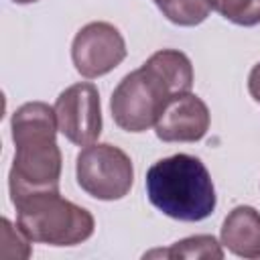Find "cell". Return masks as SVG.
<instances>
[{
  "mask_svg": "<svg viewBox=\"0 0 260 260\" xmlns=\"http://www.w3.org/2000/svg\"><path fill=\"white\" fill-rule=\"evenodd\" d=\"M191 87V59L183 51L160 49L120 79L110 98L112 118L126 132H146L156 124L165 104Z\"/></svg>",
  "mask_w": 260,
  "mask_h": 260,
  "instance_id": "cell-1",
  "label": "cell"
},
{
  "mask_svg": "<svg viewBox=\"0 0 260 260\" xmlns=\"http://www.w3.org/2000/svg\"><path fill=\"white\" fill-rule=\"evenodd\" d=\"M14 158L8 173L12 205L28 195L59 191L63 169L57 144V114L45 102H26L14 110L10 120Z\"/></svg>",
  "mask_w": 260,
  "mask_h": 260,
  "instance_id": "cell-2",
  "label": "cell"
},
{
  "mask_svg": "<svg viewBox=\"0 0 260 260\" xmlns=\"http://www.w3.org/2000/svg\"><path fill=\"white\" fill-rule=\"evenodd\" d=\"M144 187L148 201L179 221H201L213 213L217 203L207 167L185 152L156 160L146 171Z\"/></svg>",
  "mask_w": 260,
  "mask_h": 260,
  "instance_id": "cell-3",
  "label": "cell"
},
{
  "mask_svg": "<svg viewBox=\"0 0 260 260\" xmlns=\"http://www.w3.org/2000/svg\"><path fill=\"white\" fill-rule=\"evenodd\" d=\"M16 223L39 244L47 246H77L93 236V215L61 197L59 191H45L28 195L14 203Z\"/></svg>",
  "mask_w": 260,
  "mask_h": 260,
  "instance_id": "cell-4",
  "label": "cell"
},
{
  "mask_svg": "<svg viewBox=\"0 0 260 260\" xmlns=\"http://www.w3.org/2000/svg\"><path fill=\"white\" fill-rule=\"evenodd\" d=\"M77 185L100 201L124 199L134 185L132 158L110 142L83 146L75 158Z\"/></svg>",
  "mask_w": 260,
  "mask_h": 260,
  "instance_id": "cell-5",
  "label": "cell"
},
{
  "mask_svg": "<svg viewBox=\"0 0 260 260\" xmlns=\"http://www.w3.org/2000/svg\"><path fill=\"white\" fill-rule=\"evenodd\" d=\"M126 41L122 32L104 20L81 26L71 43V59L77 73L85 79H95L116 69L126 59Z\"/></svg>",
  "mask_w": 260,
  "mask_h": 260,
  "instance_id": "cell-6",
  "label": "cell"
},
{
  "mask_svg": "<svg viewBox=\"0 0 260 260\" xmlns=\"http://www.w3.org/2000/svg\"><path fill=\"white\" fill-rule=\"evenodd\" d=\"M59 132L77 146L93 144L102 134L100 91L89 81L65 87L55 100Z\"/></svg>",
  "mask_w": 260,
  "mask_h": 260,
  "instance_id": "cell-7",
  "label": "cell"
},
{
  "mask_svg": "<svg viewBox=\"0 0 260 260\" xmlns=\"http://www.w3.org/2000/svg\"><path fill=\"white\" fill-rule=\"evenodd\" d=\"M209 122L211 114L207 104L199 95L185 91L165 104L154 132L162 142H197L207 134Z\"/></svg>",
  "mask_w": 260,
  "mask_h": 260,
  "instance_id": "cell-8",
  "label": "cell"
},
{
  "mask_svg": "<svg viewBox=\"0 0 260 260\" xmlns=\"http://www.w3.org/2000/svg\"><path fill=\"white\" fill-rule=\"evenodd\" d=\"M221 246L238 258H260V213L252 205L234 207L221 225Z\"/></svg>",
  "mask_w": 260,
  "mask_h": 260,
  "instance_id": "cell-9",
  "label": "cell"
},
{
  "mask_svg": "<svg viewBox=\"0 0 260 260\" xmlns=\"http://www.w3.org/2000/svg\"><path fill=\"white\" fill-rule=\"evenodd\" d=\"M150 256H165V258H187V260H221L223 250L221 244L207 234L201 236H189L185 240L175 242L167 250H152L144 254V258Z\"/></svg>",
  "mask_w": 260,
  "mask_h": 260,
  "instance_id": "cell-10",
  "label": "cell"
},
{
  "mask_svg": "<svg viewBox=\"0 0 260 260\" xmlns=\"http://www.w3.org/2000/svg\"><path fill=\"white\" fill-rule=\"evenodd\" d=\"M162 16L179 26H197L201 24L209 12L211 6L207 0H152Z\"/></svg>",
  "mask_w": 260,
  "mask_h": 260,
  "instance_id": "cell-11",
  "label": "cell"
},
{
  "mask_svg": "<svg viewBox=\"0 0 260 260\" xmlns=\"http://www.w3.org/2000/svg\"><path fill=\"white\" fill-rule=\"evenodd\" d=\"M211 10H215L225 20L238 26L260 24V0H207Z\"/></svg>",
  "mask_w": 260,
  "mask_h": 260,
  "instance_id": "cell-12",
  "label": "cell"
},
{
  "mask_svg": "<svg viewBox=\"0 0 260 260\" xmlns=\"http://www.w3.org/2000/svg\"><path fill=\"white\" fill-rule=\"evenodd\" d=\"M2 225V256L4 258H16V260H24L30 256V238L20 230V225L16 223V228L6 219L2 217L0 221Z\"/></svg>",
  "mask_w": 260,
  "mask_h": 260,
  "instance_id": "cell-13",
  "label": "cell"
},
{
  "mask_svg": "<svg viewBox=\"0 0 260 260\" xmlns=\"http://www.w3.org/2000/svg\"><path fill=\"white\" fill-rule=\"evenodd\" d=\"M248 91L254 102L260 104V63H256L248 75Z\"/></svg>",
  "mask_w": 260,
  "mask_h": 260,
  "instance_id": "cell-14",
  "label": "cell"
},
{
  "mask_svg": "<svg viewBox=\"0 0 260 260\" xmlns=\"http://www.w3.org/2000/svg\"><path fill=\"white\" fill-rule=\"evenodd\" d=\"M12 2H16V4H32L37 0H12Z\"/></svg>",
  "mask_w": 260,
  "mask_h": 260,
  "instance_id": "cell-15",
  "label": "cell"
}]
</instances>
